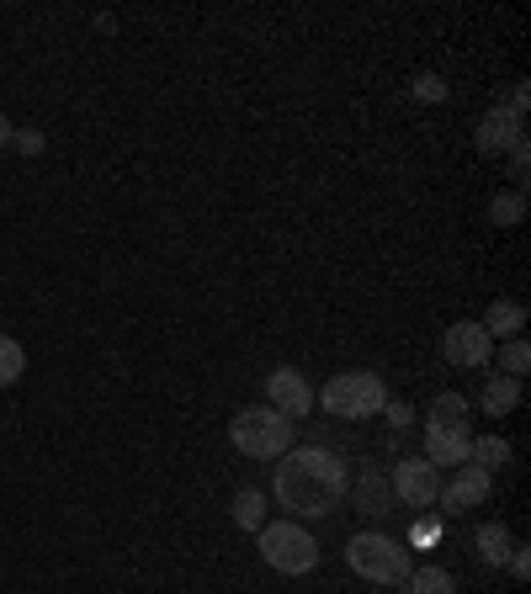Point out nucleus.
Masks as SVG:
<instances>
[{"mask_svg":"<svg viewBox=\"0 0 531 594\" xmlns=\"http://www.w3.org/2000/svg\"><path fill=\"white\" fill-rule=\"evenodd\" d=\"M442 356L451 366H462V372H473V366H490L494 340L484 335V324H451L447 340H442Z\"/></svg>","mask_w":531,"mask_h":594,"instance_id":"nucleus-7","label":"nucleus"},{"mask_svg":"<svg viewBox=\"0 0 531 594\" xmlns=\"http://www.w3.org/2000/svg\"><path fill=\"white\" fill-rule=\"evenodd\" d=\"M521 138H527V122L516 118L510 107H494L490 118L479 122V149H484V155H510Z\"/></svg>","mask_w":531,"mask_h":594,"instance_id":"nucleus-12","label":"nucleus"},{"mask_svg":"<svg viewBox=\"0 0 531 594\" xmlns=\"http://www.w3.org/2000/svg\"><path fill=\"white\" fill-rule=\"evenodd\" d=\"M468 446H473V436H468V425H425V462L431 468H462L468 462Z\"/></svg>","mask_w":531,"mask_h":594,"instance_id":"nucleus-10","label":"nucleus"},{"mask_svg":"<svg viewBox=\"0 0 531 594\" xmlns=\"http://www.w3.org/2000/svg\"><path fill=\"white\" fill-rule=\"evenodd\" d=\"M425 425H468V398H462V393H436V398H431Z\"/></svg>","mask_w":531,"mask_h":594,"instance_id":"nucleus-18","label":"nucleus"},{"mask_svg":"<svg viewBox=\"0 0 531 594\" xmlns=\"http://www.w3.org/2000/svg\"><path fill=\"white\" fill-rule=\"evenodd\" d=\"M266 398H271V409L287 414L292 425L314 409V388H309V383H303V372H292V366H277V372L266 377Z\"/></svg>","mask_w":531,"mask_h":594,"instance_id":"nucleus-8","label":"nucleus"},{"mask_svg":"<svg viewBox=\"0 0 531 594\" xmlns=\"http://www.w3.org/2000/svg\"><path fill=\"white\" fill-rule=\"evenodd\" d=\"M292 436H298V425L277 414V409H240L234 420H229V440H234V451H245L255 462H277L292 451Z\"/></svg>","mask_w":531,"mask_h":594,"instance_id":"nucleus-2","label":"nucleus"},{"mask_svg":"<svg viewBox=\"0 0 531 594\" xmlns=\"http://www.w3.org/2000/svg\"><path fill=\"white\" fill-rule=\"evenodd\" d=\"M414 96H420V101H447V80H442V75H420V80H414Z\"/></svg>","mask_w":531,"mask_h":594,"instance_id":"nucleus-24","label":"nucleus"},{"mask_svg":"<svg viewBox=\"0 0 531 594\" xmlns=\"http://www.w3.org/2000/svg\"><path fill=\"white\" fill-rule=\"evenodd\" d=\"M499 361H505V377H527V366H531L527 340H510V346L499 351Z\"/></svg>","mask_w":531,"mask_h":594,"instance_id":"nucleus-22","label":"nucleus"},{"mask_svg":"<svg viewBox=\"0 0 531 594\" xmlns=\"http://www.w3.org/2000/svg\"><path fill=\"white\" fill-rule=\"evenodd\" d=\"M521 213H527V197H521V192L494 197V207H490V218H494V223H505V229H516V223H521Z\"/></svg>","mask_w":531,"mask_h":594,"instance_id":"nucleus-21","label":"nucleus"},{"mask_svg":"<svg viewBox=\"0 0 531 594\" xmlns=\"http://www.w3.org/2000/svg\"><path fill=\"white\" fill-rule=\"evenodd\" d=\"M516 403H521V377H490V383H484V409H490L494 420L510 414Z\"/></svg>","mask_w":531,"mask_h":594,"instance_id":"nucleus-15","label":"nucleus"},{"mask_svg":"<svg viewBox=\"0 0 531 594\" xmlns=\"http://www.w3.org/2000/svg\"><path fill=\"white\" fill-rule=\"evenodd\" d=\"M510 547H516V542H510V531H505V525H479V557H484V562H494V568H499V562H505V557H510Z\"/></svg>","mask_w":531,"mask_h":594,"instance_id":"nucleus-19","label":"nucleus"},{"mask_svg":"<svg viewBox=\"0 0 531 594\" xmlns=\"http://www.w3.org/2000/svg\"><path fill=\"white\" fill-rule=\"evenodd\" d=\"M277 462L282 468L271 473V494H277V505H282L287 516L319 520V516H335L346 505L351 477H346V462L335 451H325V446H298V451H287Z\"/></svg>","mask_w":531,"mask_h":594,"instance_id":"nucleus-1","label":"nucleus"},{"mask_svg":"<svg viewBox=\"0 0 531 594\" xmlns=\"http://www.w3.org/2000/svg\"><path fill=\"white\" fill-rule=\"evenodd\" d=\"M346 494H357V510L367 520H383V516H394V483H388V473L383 468H362V477L346 488Z\"/></svg>","mask_w":531,"mask_h":594,"instance_id":"nucleus-11","label":"nucleus"},{"mask_svg":"<svg viewBox=\"0 0 531 594\" xmlns=\"http://www.w3.org/2000/svg\"><path fill=\"white\" fill-rule=\"evenodd\" d=\"M11 144H16V149H22V155H27V159L48 149V138H43L38 128H16V133H11Z\"/></svg>","mask_w":531,"mask_h":594,"instance_id":"nucleus-23","label":"nucleus"},{"mask_svg":"<svg viewBox=\"0 0 531 594\" xmlns=\"http://www.w3.org/2000/svg\"><path fill=\"white\" fill-rule=\"evenodd\" d=\"M479 324H484V335H490V340H516V335L527 329V308H521V303H510V298H494L490 314L479 318Z\"/></svg>","mask_w":531,"mask_h":594,"instance_id":"nucleus-13","label":"nucleus"},{"mask_svg":"<svg viewBox=\"0 0 531 594\" xmlns=\"http://www.w3.org/2000/svg\"><path fill=\"white\" fill-rule=\"evenodd\" d=\"M229 516H234L240 531H261V525H266V499H261L255 488H240L234 505H229Z\"/></svg>","mask_w":531,"mask_h":594,"instance_id":"nucleus-17","label":"nucleus"},{"mask_svg":"<svg viewBox=\"0 0 531 594\" xmlns=\"http://www.w3.org/2000/svg\"><path fill=\"white\" fill-rule=\"evenodd\" d=\"M388 483H394V499H399V505L425 510V505H436V494H442V468H431L425 457H405V462L388 473Z\"/></svg>","mask_w":531,"mask_h":594,"instance_id":"nucleus-6","label":"nucleus"},{"mask_svg":"<svg viewBox=\"0 0 531 594\" xmlns=\"http://www.w3.org/2000/svg\"><path fill=\"white\" fill-rule=\"evenodd\" d=\"M490 494H494V473L473 468V462H462V468H457V477H451V483H442V494H436V499H442L451 516H457V510H479Z\"/></svg>","mask_w":531,"mask_h":594,"instance_id":"nucleus-9","label":"nucleus"},{"mask_svg":"<svg viewBox=\"0 0 531 594\" xmlns=\"http://www.w3.org/2000/svg\"><path fill=\"white\" fill-rule=\"evenodd\" d=\"M405 594H457V584H451V573L447 568H409V579H405Z\"/></svg>","mask_w":531,"mask_h":594,"instance_id":"nucleus-16","label":"nucleus"},{"mask_svg":"<svg viewBox=\"0 0 531 594\" xmlns=\"http://www.w3.org/2000/svg\"><path fill=\"white\" fill-rule=\"evenodd\" d=\"M383 420H388L394 431H409V420H414V409H409V403H399V398H388V403H383Z\"/></svg>","mask_w":531,"mask_h":594,"instance_id":"nucleus-25","label":"nucleus"},{"mask_svg":"<svg viewBox=\"0 0 531 594\" xmlns=\"http://www.w3.org/2000/svg\"><path fill=\"white\" fill-rule=\"evenodd\" d=\"M531 547H510V557H505V568H510V573H516V579H527L531 573Z\"/></svg>","mask_w":531,"mask_h":594,"instance_id":"nucleus-27","label":"nucleus"},{"mask_svg":"<svg viewBox=\"0 0 531 594\" xmlns=\"http://www.w3.org/2000/svg\"><path fill=\"white\" fill-rule=\"evenodd\" d=\"M22 372H27V351H22L16 340H5V335H0V388L22 383Z\"/></svg>","mask_w":531,"mask_h":594,"instance_id":"nucleus-20","label":"nucleus"},{"mask_svg":"<svg viewBox=\"0 0 531 594\" xmlns=\"http://www.w3.org/2000/svg\"><path fill=\"white\" fill-rule=\"evenodd\" d=\"M314 403H325L335 420H372V414H383V403H388V383L377 377V372H340V377H329L325 393L314 398Z\"/></svg>","mask_w":531,"mask_h":594,"instance_id":"nucleus-4","label":"nucleus"},{"mask_svg":"<svg viewBox=\"0 0 531 594\" xmlns=\"http://www.w3.org/2000/svg\"><path fill=\"white\" fill-rule=\"evenodd\" d=\"M11 133H16V128H11V118H5V112H0V149H5V144H11Z\"/></svg>","mask_w":531,"mask_h":594,"instance_id":"nucleus-29","label":"nucleus"},{"mask_svg":"<svg viewBox=\"0 0 531 594\" xmlns=\"http://www.w3.org/2000/svg\"><path fill=\"white\" fill-rule=\"evenodd\" d=\"M346 562H351V573L367 579V584H405L409 579V553L394 536H383V531H357V536L346 542Z\"/></svg>","mask_w":531,"mask_h":594,"instance_id":"nucleus-5","label":"nucleus"},{"mask_svg":"<svg viewBox=\"0 0 531 594\" xmlns=\"http://www.w3.org/2000/svg\"><path fill=\"white\" fill-rule=\"evenodd\" d=\"M255 536H261V557H266L277 573H287V579H303V573L319 568V542H314L298 520H266Z\"/></svg>","mask_w":531,"mask_h":594,"instance_id":"nucleus-3","label":"nucleus"},{"mask_svg":"<svg viewBox=\"0 0 531 594\" xmlns=\"http://www.w3.org/2000/svg\"><path fill=\"white\" fill-rule=\"evenodd\" d=\"M527 165H531V144L521 138V144L510 149V175H516V186H527Z\"/></svg>","mask_w":531,"mask_h":594,"instance_id":"nucleus-26","label":"nucleus"},{"mask_svg":"<svg viewBox=\"0 0 531 594\" xmlns=\"http://www.w3.org/2000/svg\"><path fill=\"white\" fill-rule=\"evenodd\" d=\"M527 101H531V90H527V80H521V85H516V96H510V112H516L521 122H527Z\"/></svg>","mask_w":531,"mask_h":594,"instance_id":"nucleus-28","label":"nucleus"},{"mask_svg":"<svg viewBox=\"0 0 531 594\" xmlns=\"http://www.w3.org/2000/svg\"><path fill=\"white\" fill-rule=\"evenodd\" d=\"M468 462H473V468H484V473L505 468V462H510V440H505V436H473V446H468Z\"/></svg>","mask_w":531,"mask_h":594,"instance_id":"nucleus-14","label":"nucleus"}]
</instances>
